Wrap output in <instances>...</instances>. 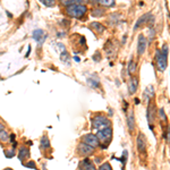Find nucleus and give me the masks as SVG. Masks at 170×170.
<instances>
[{"label":"nucleus","instance_id":"393cba45","mask_svg":"<svg viewBox=\"0 0 170 170\" xmlns=\"http://www.w3.org/2000/svg\"><path fill=\"white\" fill-rule=\"evenodd\" d=\"M40 1L47 7H53L56 5V0H40Z\"/></svg>","mask_w":170,"mask_h":170},{"label":"nucleus","instance_id":"c9c22d12","mask_svg":"<svg viewBox=\"0 0 170 170\" xmlns=\"http://www.w3.org/2000/svg\"><path fill=\"white\" fill-rule=\"evenodd\" d=\"M4 129H5V126L2 125V124H0V132H1V131H4Z\"/></svg>","mask_w":170,"mask_h":170},{"label":"nucleus","instance_id":"b1692460","mask_svg":"<svg viewBox=\"0 0 170 170\" xmlns=\"http://www.w3.org/2000/svg\"><path fill=\"white\" fill-rule=\"evenodd\" d=\"M8 138H9V135L6 131H1V132H0V141H2V142H7Z\"/></svg>","mask_w":170,"mask_h":170},{"label":"nucleus","instance_id":"bb28decb","mask_svg":"<svg viewBox=\"0 0 170 170\" xmlns=\"http://www.w3.org/2000/svg\"><path fill=\"white\" fill-rule=\"evenodd\" d=\"M127 155H128V153H127V151L125 150V151L123 152V157H121V159H119V161L123 162L124 167L126 166V162H127Z\"/></svg>","mask_w":170,"mask_h":170},{"label":"nucleus","instance_id":"f704fd0d","mask_svg":"<svg viewBox=\"0 0 170 170\" xmlns=\"http://www.w3.org/2000/svg\"><path fill=\"white\" fill-rule=\"evenodd\" d=\"M30 52H31V46H29V51H27V53H26V57L30 56Z\"/></svg>","mask_w":170,"mask_h":170},{"label":"nucleus","instance_id":"9d476101","mask_svg":"<svg viewBox=\"0 0 170 170\" xmlns=\"http://www.w3.org/2000/svg\"><path fill=\"white\" fill-rule=\"evenodd\" d=\"M137 87H138V80L136 77H132L128 81V92H129V94L134 95L137 91Z\"/></svg>","mask_w":170,"mask_h":170},{"label":"nucleus","instance_id":"cd10ccee","mask_svg":"<svg viewBox=\"0 0 170 170\" xmlns=\"http://www.w3.org/2000/svg\"><path fill=\"white\" fill-rule=\"evenodd\" d=\"M15 154H16V152H15V150L12 149V150H6L5 151V155L7 158H13L15 157Z\"/></svg>","mask_w":170,"mask_h":170},{"label":"nucleus","instance_id":"f257e3e1","mask_svg":"<svg viewBox=\"0 0 170 170\" xmlns=\"http://www.w3.org/2000/svg\"><path fill=\"white\" fill-rule=\"evenodd\" d=\"M65 10H66V14L69 17L80 19V18H82L85 14L87 13V7H86V5L83 4H75L67 6Z\"/></svg>","mask_w":170,"mask_h":170},{"label":"nucleus","instance_id":"423d86ee","mask_svg":"<svg viewBox=\"0 0 170 170\" xmlns=\"http://www.w3.org/2000/svg\"><path fill=\"white\" fill-rule=\"evenodd\" d=\"M32 36H33L34 41L38 43L39 47H41L44 41H46V38H47V34L43 30L41 29H38V30H34L33 31V34H32Z\"/></svg>","mask_w":170,"mask_h":170},{"label":"nucleus","instance_id":"1a4fd4ad","mask_svg":"<svg viewBox=\"0 0 170 170\" xmlns=\"http://www.w3.org/2000/svg\"><path fill=\"white\" fill-rule=\"evenodd\" d=\"M136 142H137V150H138V152L144 153L146 151V140H145V136L142 133L138 134Z\"/></svg>","mask_w":170,"mask_h":170},{"label":"nucleus","instance_id":"2f4dec72","mask_svg":"<svg viewBox=\"0 0 170 170\" xmlns=\"http://www.w3.org/2000/svg\"><path fill=\"white\" fill-rule=\"evenodd\" d=\"M9 141H10V143L15 142V134H12V135L9 136Z\"/></svg>","mask_w":170,"mask_h":170},{"label":"nucleus","instance_id":"a878e982","mask_svg":"<svg viewBox=\"0 0 170 170\" xmlns=\"http://www.w3.org/2000/svg\"><path fill=\"white\" fill-rule=\"evenodd\" d=\"M159 117H160V119H161L162 121L167 123V117H166V114H165V109H163V108H161V109L159 110Z\"/></svg>","mask_w":170,"mask_h":170},{"label":"nucleus","instance_id":"ddd939ff","mask_svg":"<svg viewBox=\"0 0 170 170\" xmlns=\"http://www.w3.org/2000/svg\"><path fill=\"white\" fill-rule=\"evenodd\" d=\"M154 97V86L153 85H149L146 89L144 90V92H143V99H144L145 101H151Z\"/></svg>","mask_w":170,"mask_h":170},{"label":"nucleus","instance_id":"f3484780","mask_svg":"<svg viewBox=\"0 0 170 170\" xmlns=\"http://www.w3.org/2000/svg\"><path fill=\"white\" fill-rule=\"evenodd\" d=\"M106 14V10L104 9H102V8H100V7H94L92 10H91V15L93 17H101V16H103Z\"/></svg>","mask_w":170,"mask_h":170},{"label":"nucleus","instance_id":"473e14b6","mask_svg":"<svg viewBox=\"0 0 170 170\" xmlns=\"http://www.w3.org/2000/svg\"><path fill=\"white\" fill-rule=\"evenodd\" d=\"M124 104H125V107H124V111L126 112L127 111V107H128V103L126 101H124Z\"/></svg>","mask_w":170,"mask_h":170},{"label":"nucleus","instance_id":"412c9836","mask_svg":"<svg viewBox=\"0 0 170 170\" xmlns=\"http://www.w3.org/2000/svg\"><path fill=\"white\" fill-rule=\"evenodd\" d=\"M127 69H128V74H129V75H133V74L136 72V63L134 60H131V61H129Z\"/></svg>","mask_w":170,"mask_h":170},{"label":"nucleus","instance_id":"dca6fc26","mask_svg":"<svg viewBox=\"0 0 170 170\" xmlns=\"http://www.w3.org/2000/svg\"><path fill=\"white\" fill-rule=\"evenodd\" d=\"M86 2H89V0H60V4L67 7L69 5H75V4H83L85 5Z\"/></svg>","mask_w":170,"mask_h":170},{"label":"nucleus","instance_id":"c85d7f7f","mask_svg":"<svg viewBox=\"0 0 170 170\" xmlns=\"http://www.w3.org/2000/svg\"><path fill=\"white\" fill-rule=\"evenodd\" d=\"M99 169L100 170H111L112 169V167H111L110 163L106 162V163H103V165H101V166L99 167Z\"/></svg>","mask_w":170,"mask_h":170},{"label":"nucleus","instance_id":"5701e85b","mask_svg":"<svg viewBox=\"0 0 170 170\" xmlns=\"http://www.w3.org/2000/svg\"><path fill=\"white\" fill-rule=\"evenodd\" d=\"M86 82H87V84L92 87V89H97L99 86V80H95V81H93V78H87L86 80Z\"/></svg>","mask_w":170,"mask_h":170},{"label":"nucleus","instance_id":"9b49d317","mask_svg":"<svg viewBox=\"0 0 170 170\" xmlns=\"http://www.w3.org/2000/svg\"><path fill=\"white\" fill-rule=\"evenodd\" d=\"M126 120H127V127L128 131L131 133L134 132L135 129V117H134V111H129L128 112L127 117H126Z\"/></svg>","mask_w":170,"mask_h":170},{"label":"nucleus","instance_id":"0eeeda50","mask_svg":"<svg viewBox=\"0 0 170 170\" xmlns=\"http://www.w3.org/2000/svg\"><path fill=\"white\" fill-rule=\"evenodd\" d=\"M82 142H84L86 144L91 145L93 148H97L100 145V140L98 138V136L94 135V134H86L82 137Z\"/></svg>","mask_w":170,"mask_h":170},{"label":"nucleus","instance_id":"4be33fe9","mask_svg":"<svg viewBox=\"0 0 170 170\" xmlns=\"http://www.w3.org/2000/svg\"><path fill=\"white\" fill-rule=\"evenodd\" d=\"M41 146H42L43 149H48V148H50V141L48 138L47 135H44L41 138Z\"/></svg>","mask_w":170,"mask_h":170},{"label":"nucleus","instance_id":"6e6552de","mask_svg":"<svg viewBox=\"0 0 170 170\" xmlns=\"http://www.w3.org/2000/svg\"><path fill=\"white\" fill-rule=\"evenodd\" d=\"M146 46H148V41L143 34L138 35V40H137V55L142 56L146 50Z\"/></svg>","mask_w":170,"mask_h":170},{"label":"nucleus","instance_id":"7ed1b4c3","mask_svg":"<svg viewBox=\"0 0 170 170\" xmlns=\"http://www.w3.org/2000/svg\"><path fill=\"white\" fill-rule=\"evenodd\" d=\"M97 136L100 140V143H106V148L109 145V142L112 138V128L107 127L103 129H99L97 133Z\"/></svg>","mask_w":170,"mask_h":170},{"label":"nucleus","instance_id":"7c9ffc66","mask_svg":"<svg viewBox=\"0 0 170 170\" xmlns=\"http://www.w3.org/2000/svg\"><path fill=\"white\" fill-rule=\"evenodd\" d=\"M149 33H150L149 34V42H151L153 39H154V36H155V31L150 27V32H149Z\"/></svg>","mask_w":170,"mask_h":170},{"label":"nucleus","instance_id":"c756f323","mask_svg":"<svg viewBox=\"0 0 170 170\" xmlns=\"http://www.w3.org/2000/svg\"><path fill=\"white\" fill-rule=\"evenodd\" d=\"M23 165H24V167H26V168H32V169H35V168H36L34 161H29V162H26V163H23Z\"/></svg>","mask_w":170,"mask_h":170},{"label":"nucleus","instance_id":"20e7f679","mask_svg":"<svg viewBox=\"0 0 170 170\" xmlns=\"http://www.w3.org/2000/svg\"><path fill=\"white\" fill-rule=\"evenodd\" d=\"M155 64L159 72H165L168 66V58L161 53V50H157L155 52Z\"/></svg>","mask_w":170,"mask_h":170},{"label":"nucleus","instance_id":"39448f33","mask_svg":"<svg viewBox=\"0 0 170 170\" xmlns=\"http://www.w3.org/2000/svg\"><path fill=\"white\" fill-rule=\"evenodd\" d=\"M94 149H95V148H93V146H91V145H89V144H86L84 142L80 143L78 146H77L78 153H80L81 155H84V157H90L91 154H93Z\"/></svg>","mask_w":170,"mask_h":170},{"label":"nucleus","instance_id":"f8f14e48","mask_svg":"<svg viewBox=\"0 0 170 170\" xmlns=\"http://www.w3.org/2000/svg\"><path fill=\"white\" fill-rule=\"evenodd\" d=\"M151 17V13H148L145 14V15H143V16H141L138 19H137V22H136V24L134 25V30H138L141 26H143L144 24H148V21H149V18Z\"/></svg>","mask_w":170,"mask_h":170},{"label":"nucleus","instance_id":"aec40b11","mask_svg":"<svg viewBox=\"0 0 170 170\" xmlns=\"http://www.w3.org/2000/svg\"><path fill=\"white\" fill-rule=\"evenodd\" d=\"M99 5H101L106 8H111V7H115L116 1L115 0H99Z\"/></svg>","mask_w":170,"mask_h":170},{"label":"nucleus","instance_id":"f03ea898","mask_svg":"<svg viewBox=\"0 0 170 170\" xmlns=\"http://www.w3.org/2000/svg\"><path fill=\"white\" fill-rule=\"evenodd\" d=\"M91 123H92V127L95 128V129H103V128H107V127H111V121L110 119L108 118L107 116L102 115V114H99V115L94 116L92 120H91Z\"/></svg>","mask_w":170,"mask_h":170},{"label":"nucleus","instance_id":"4c0bfd02","mask_svg":"<svg viewBox=\"0 0 170 170\" xmlns=\"http://www.w3.org/2000/svg\"><path fill=\"white\" fill-rule=\"evenodd\" d=\"M135 103L136 104H138V103H140V100H138V99H135Z\"/></svg>","mask_w":170,"mask_h":170},{"label":"nucleus","instance_id":"4468645a","mask_svg":"<svg viewBox=\"0 0 170 170\" xmlns=\"http://www.w3.org/2000/svg\"><path fill=\"white\" fill-rule=\"evenodd\" d=\"M80 168H81V169L93 170V169H95V166H94V163L90 160L89 158H85L84 160H82V162L80 163Z\"/></svg>","mask_w":170,"mask_h":170},{"label":"nucleus","instance_id":"72a5a7b5","mask_svg":"<svg viewBox=\"0 0 170 170\" xmlns=\"http://www.w3.org/2000/svg\"><path fill=\"white\" fill-rule=\"evenodd\" d=\"M90 2H92V4H94V5H98V2H99V0H89Z\"/></svg>","mask_w":170,"mask_h":170},{"label":"nucleus","instance_id":"e433bc0d","mask_svg":"<svg viewBox=\"0 0 170 170\" xmlns=\"http://www.w3.org/2000/svg\"><path fill=\"white\" fill-rule=\"evenodd\" d=\"M74 59L76 60L77 63H80V61H81V59H80V58H78V57H74Z\"/></svg>","mask_w":170,"mask_h":170},{"label":"nucleus","instance_id":"2eb2a0df","mask_svg":"<svg viewBox=\"0 0 170 170\" xmlns=\"http://www.w3.org/2000/svg\"><path fill=\"white\" fill-rule=\"evenodd\" d=\"M27 158H30V151H29L27 148L23 146V148H21L19 151H18V159H19L21 161H23L24 159H27Z\"/></svg>","mask_w":170,"mask_h":170},{"label":"nucleus","instance_id":"a211bd4d","mask_svg":"<svg viewBox=\"0 0 170 170\" xmlns=\"http://www.w3.org/2000/svg\"><path fill=\"white\" fill-rule=\"evenodd\" d=\"M91 27H92L95 32H98V33H100V34L103 33V32L106 31V27L102 25L101 23H97V22L92 23V24H91Z\"/></svg>","mask_w":170,"mask_h":170},{"label":"nucleus","instance_id":"6ab92c4d","mask_svg":"<svg viewBox=\"0 0 170 170\" xmlns=\"http://www.w3.org/2000/svg\"><path fill=\"white\" fill-rule=\"evenodd\" d=\"M60 60L64 63L65 65H70V56L68 53V51H63L61 52V55H60Z\"/></svg>","mask_w":170,"mask_h":170}]
</instances>
